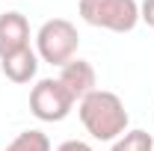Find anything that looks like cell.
<instances>
[{
	"label": "cell",
	"instance_id": "9",
	"mask_svg": "<svg viewBox=\"0 0 154 151\" xmlns=\"http://www.w3.org/2000/svg\"><path fill=\"white\" fill-rule=\"evenodd\" d=\"M110 151H154V136L148 131L134 128V131L122 133V136L113 142V148H110Z\"/></svg>",
	"mask_w": 154,
	"mask_h": 151
},
{
	"label": "cell",
	"instance_id": "11",
	"mask_svg": "<svg viewBox=\"0 0 154 151\" xmlns=\"http://www.w3.org/2000/svg\"><path fill=\"white\" fill-rule=\"evenodd\" d=\"M57 151H95V148L83 139H65L62 145H57Z\"/></svg>",
	"mask_w": 154,
	"mask_h": 151
},
{
	"label": "cell",
	"instance_id": "3",
	"mask_svg": "<svg viewBox=\"0 0 154 151\" xmlns=\"http://www.w3.org/2000/svg\"><path fill=\"white\" fill-rule=\"evenodd\" d=\"M77 12L89 27L110 30V33H131L139 24L136 0H80Z\"/></svg>",
	"mask_w": 154,
	"mask_h": 151
},
{
	"label": "cell",
	"instance_id": "6",
	"mask_svg": "<svg viewBox=\"0 0 154 151\" xmlns=\"http://www.w3.org/2000/svg\"><path fill=\"white\" fill-rule=\"evenodd\" d=\"M21 48H30V21L21 12H3L0 15V59H6Z\"/></svg>",
	"mask_w": 154,
	"mask_h": 151
},
{
	"label": "cell",
	"instance_id": "10",
	"mask_svg": "<svg viewBox=\"0 0 154 151\" xmlns=\"http://www.w3.org/2000/svg\"><path fill=\"white\" fill-rule=\"evenodd\" d=\"M139 21L154 30V0H142L139 3Z\"/></svg>",
	"mask_w": 154,
	"mask_h": 151
},
{
	"label": "cell",
	"instance_id": "5",
	"mask_svg": "<svg viewBox=\"0 0 154 151\" xmlns=\"http://www.w3.org/2000/svg\"><path fill=\"white\" fill-rule=\"evenodd\" d=\"M59 83L71 92L77 104L86 98V95H92L98 89V74H95V65L89 62V59H80L74 57L71 62H65L62 68H59Z\"/></svg>",
	"mask_w": 154,
	"mask_h": 151
},
{
	"label": "cell",
	"instance_id": "8",
	"mask_svg": "<svg viewBox=\"0 0 154 151\" xmlns=\"http://www.w3.org/2000/svg\"><path fill=\"white\" fill-rule=\"evenodd\" d=\"M6 151H51V136L45 131H36V128H30V131H21L9 145Z\"/></svg>",
	"mask_w": 154,
	"mask_h": 151
},
{
	"label": "cell",
	"instance_id": "7",
	"mask_svg": "<svg viewBox=\"0 0 154 151\" xmlns=\"http://www.w3.org/2000/svg\"><path fill=\"white\" fill-rule=\"evenodd\" d=\"M38 65H42V59H38V54L33 51V48H21V51H15V54H9L6 59H0L3 77L12 80V83H18V86L36 80Z\"/></svg>",
	"mask_w": 154,
	"mask_h": 151
},
{
	"label": "cell",
	"instance_id": "2",
	"mask_svg": "<svg viewBox=\"0 0 154 151\" xmlns=\"http://www.w3.org/2000/svg\"><path fill=\"white\" fill-rule=\"evenodd\" d=\"M80 33L68 18H51L36 30V54L48 65H65L77 57Z\"/></svg>",
	"mask_w": 154,
	"mask_h": 151
},
{
	"label": "cell",
	"instance_id": "1",
	"mask_svg": "<svg viewBox=\"0 0 154 151\" xmlns=\"http://www.w3.org/2000/svg\"><path fill=\"white\" fill-rule=\"evenodd\" d=\"M77 116L86 133L98 142H116L122 133H128L131 125L125 101L110 89H95L92 95H86L77 104Z\"/></svg>",
	"mask_w": 154,
	"mask_h": 151
},
{
	"label": "cell",
	"instance_id": "4",
	"mask_svg": "<svg viewBox=\"0 0 154 151\" xmlns=\"http://www.w3.org/2000/svg\"><path fill=\"white\" fill-rule=\"evenodd\" d=\"M74 104L77 101L59 83V77H42L30 89V113L38 122H62V119L71 116Z\"/></svg>",
	"mask_w": 154,
	"mask_h": 151
}]
</instances>
